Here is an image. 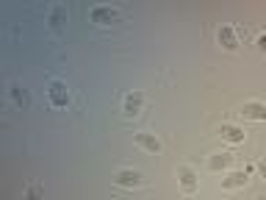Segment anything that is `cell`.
I'll list each match as a JSON object with an SVG mask.
<instances>
[{
    "label": "cell",
    "instance_id": "obj_3",
    "mask_svg": "<svg viewBox=\"0 0 266 200\" xmlns=\"http://www.w3.org/2000/svg\"><path fill=\"white\" fill-rule=\"evenodd\" d=\"M89 17H92V22H97V25H108V22H114L117 17H120V11L108 9V6H100V9H94Z\"/></svg>",
    "mask_w": 266,
    "mask_h": 200
},
{
    "label": "cell",
    "instance_id": "obj_13",
    "mask_svg": "<svg viewBox=\"0 0 266 200\" xmlns=\"http://www.w3.org/2000/svg\"><path fill=\"white\" fill-rule=\"evenodd\" d=\"M64 17H67V11H64V9H53L50 11V22H53V25H61Z\"/></svg>",
    "mask_w": 266,
    "mask_h": 200
},
{
    "label": "cell",
    "instance_id": "obj_15",
    "mask_svg": "<svg viewBox=\"0 0 266 200\" xmlns=\"http://www.w3.org/2000/svg\"><path fill=\"white\" fill-rule=\"evenodd\" d=\"M22 200H39V189H31V192H28V195L22 197Z\"/></svg>",
    "mask_w": 266,
    "mask_h": 200
},
{
    "label": "cell",
    "instance_id": "obj_1",
    "mask_svg": "<svg viewBox=\"0 0 266 200\" xmlns=\"http://www.w3.org/2000/svg\"><path fill=\"white\" fill-rule=\"evenodd\" d=\"M141 106H144V95H139V92H131V95H125V100H122V111L128 117H136L141 111Z\"/></svg>",
    "mask_w": 266,
    "mask_h": 200
},
{
    "label": "cell",
    "instance_id": "obj_9",
    "mask_svg": "<svg viewBox=\"0 0 266 200\" xmlns=\"http://www.w3.org/2000/svg\"><path fill=\"white\" fill-rule=\"evenodd\" d=\"M222 137L227 139V142H233V145H239V142H244V131L241 128H236V125H222Z\"/></svg>",
    "mask_w": 266,
    "mask_h": 200
},
{
    "label": "cell",
    "instance_id": "obj_7",
    "mask_svg": "<svg viewBox=\"0 0 266 200\" xmlns=\"http://www.w3.org/2000/svg\"><path fill=\"white\" fill-rule=\"evenodd\" d=\"M219 42H222L227 50H233L236 45H239V37H236V28H230V25L219 28Z\"/></svg>",
    "mask_w": 266,
    "mask_h": 200
},
{
    "label": "cell",
    "instance_id": "obj_10",
    "mask_svg": "<svg viewBox=\"0 0 266 200\" xmlns=\"http://www.w3.org/2000/svg\"><path fill=\"white\" fill-rule=\"evenodd\" d=\"M177 178H180L183 189H194V186H197V175H194L188 167H180V170H177Z\"/></svg>",
    "mask_w": 266,
    "mask_h": 200
},
{
    "label": "cell",
    "instance_id": "obj_8",
    "mask_svg": "<svg viewBox=\"0 0 266 200\" xmlns=\"http://www.w3.org/2000/svg\"><path fill=\"white\" fill-rule=\"evenodd\" d=\"M247 184V173H230L222 178V186L224 189H239V186Z\"/></svg>",
    "mask_w": 266,
    "mask_h": 200
},
{
    "label": "cell",
    "instance_id": "obj_14",
    "mask_svg": "<svg viewBox=\"0 0 266 200\" xmlns=\"http://www.w3.org/2000/svg\"><path fill=\"white\" fill-rule=\"evenodd\" d=\"M258 50L266 53V34H261V37H258Z\"/></svg>",
    "mask_w": 266,
    "mask_h": 200
},
{
    "label": "cell",
    "instance_id": "obj_4",
    "mask_svg": "<svg viewBox=\"0 0 266 200\" xmlns=\"http://www.w3.org/2000/svg\"><path fill=\"white\" fill-rule=\"evenodd\" d=\"M50 100L56 106H67L69 103V92H67V86H64L61 81H53L50 84Z\"/></svg>",
    "mask_w": 266,
    "mask_h": 200
},
{
    "label": "cell",
    "instance_id": "obj_12",
    "mask_svg": "<svg viewBox=\"0 0 266 200\" xmlns=\"http://www.w3.org/2000/svg\"><path fill=\"white\" fill-rule=\"evenodd\" d=\"M11 97H14V100H17V103H20V106H28V103H31V97H28V92H22L20 86H14V89H11Z\"/></svg>",
    "mask_w": 266,
    "mask_h": 200
},
{
    "label": "cell",
    "instance_id": "obj_11",
    "mask_svg": "<svg viewBox=\"0 0 266 200\" xmlns=\"http://www.w3.org/2000/svg\"><path fill=\"white\" fill-rule=\"evenodd\" d=\"M227 164H230V153H216V156L208 161V167L211 170H222V167H227Z\"/></svg>",
    "mask_w": 266,
    "mask_h": 200
},
{
    "label": "cell",
    "instance_id": "obj_2",
    "mask_svg": "<svg viewBox=\"0 0 266 200\" xmlns=\"http://www.w3.org/2000/svg\"><path fill=\"white\" fill-rule=\"evenodd\" d=\"M244 120H266V103H244L241 106V111H239Z\"/></svg>",
    "mask_w": 266,
    "mask_h": 200
},
{
    "label": "cell",
    "instance_id": "obj_5",
    "mask_svg": "<svg viewBox=\"0 0 266 200\" xmlns=\"http://www.w3.org/2000/svg\"><path fill=\"white\" fill-rule=\"evenodd\" d=\"M117 184L120 186H139L141 175L136 173V170H120V173H117Z\"/></svg>",
    "mask_w": 266,
    "mask_h": 200
},
{
    "label": "cell",
    "instance_id": "obj_16",
    "mask_svg": "<svg viewBox=\"0 0 266 200\" xmlns=\"http://www.w3.org/2000/svg\"><path fill=\"white\" fill-rule=\"evenodd\" d=\"M258 170H261V173L266 175V161H261V164H258Z\"/></svg>",
    "mask_w": 266,
    "mask_h": 200
},
{
    "label": "cell",
    "instance_id": "obj_6",
    "mask_svg": "<svg viewBox=\"0 0 266 200\" xmlns=\"http://www.w3.org/2000/svg\"><path fill=\"white\" fill-rule=\"evenodd\" d=\"M136 145H139V148H144V150H150V153L161 150V142H158L156 137H150V134H136Z\"/></svg>",
    "mask_w": 266,
    "mask_h": 200
}]
</instances>
